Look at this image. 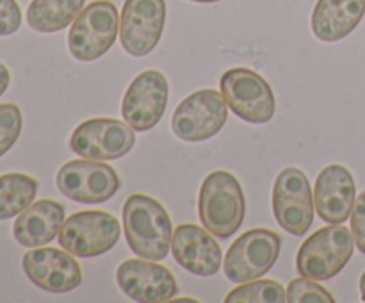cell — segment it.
I'll list each match as a JSON object with an SVG mask.
<instances>
[{"instance_id":"cell-1","label":"cell","mask_w":365,"mask_h":303,"mask_svg":"<svg viewBox=\"0 0 365 303\" xmlns=\"http://www.w3.org/2000/svg\"><path fill=\"white\" fill-rule=\"evenodd\" d=\"M123 228L128 246L146 260H163L170 253L173 227L168 210L155 198L134 192L123 205Z\"/></svg>"},{"instance_id":"cell-2","label":"cell","mask_w":365,"mask_h":303,"mask_svg":"<svg viewBox=\"0 0 365 303\" xmlns=\"http://www.w3.org/2000/svg\"><path fill=\"white\" fill-rule=\"evenodd\" d=\"M245 192L228 171H212L200 188L198 214L203 227L220 239H228L245 221Z\"/></svg>"},{"instance_id":"cell-3","label":"cell","mask_w":365,"mask_h":303,"mask_svg":"<svg viewBox=\"0 0 365 303\" xmlns=\"http://www.w3.org/2000/svg\"><path fill=\"white\" fill-rule=\"evenodd\" d=\"M355 237L344 225L323 227L310 235L296 257V269L310 280H330L351 260Z\"/></svg>"},{"instance_id":"cell-4","label":"cell","mask_w":365,"mask_h":303,"mask_svg":"<svg viewBox=\"0 0 365 303\" xmlns=\"http://www.w3.org/2000/svg\"><path fill=\"white\" fill-rule=\"evenodd\" d=\"M120 32L118 9L109 0H96L82 9L68 34V48L77 61L91 63L113 48Z\"/></svg>"},{"instance_id":"cell-5","label":"cell","mask_w":365,"mask_h":303,"mask_svg":"<svg viewBox=\"0 0 365 303\" xmlns=\"http://www.w3.org/2000/svg\"><path fill=\"white\" fill-rule=\"evenodd\" d=\"M221 95L228 109L241 120L264 125L274 116L277 102L271 86L250 68H232L221 75Z\"/></svg>"},{"instance_id":"cell-6","label":"cell","mask_w":365,"mask_h":303,"mask_svg":"<svg viewBox=\"0 0 365 303\" xmlns=\"http://www.w3.org/2000/svg\"><path fill=\"white\" fill-rule=\"evenodd\" d=\"M120 221L103 210H82L64 220L57 241L61 248L82 259L107 253L120 241Z\"/></svg>"},{"instance_id":"cell-7","label":"cell","mask_w":365,"mask_h":303,"mask_svg":"<svg viewBox=\"0 0 365 303\" xmlns=\"http://www.w3.org/2000/svg\"><path fill=\"white\" fill-rule=\"evenodd\" d=\"M282 250V237L269 228L245 232L228 248L223 271L234 284H246L264 277L277 264Z\"/></svg>"},{"instance_id":"cell-8","label":"cell","mask_w":365,"mask_h":303,"mask_svg":"<svg viewBox=\"0 0 365 303\" xmlns=\"http://www.w3.org/2000/svg\"><path fill=\"white\" fill-rule=\"evenodd\" d=\"M228 106L214 89H200L182 100L171 118V128L182 141L200 143L214 138L225 127Z\"/></svg>"},{"instance_id":"cell-9","label":"cell","mask_w":365,"mask_h":303,"mask_svg":"<svg viewBox=\"0 0 365 303\" xmlns=\"http://www.w3.org/2000/svg\"><path fill=\"white\" fill-rule=\"evenodd\" d=\"M56 182L66 198L88 205L107 202L120 189V177L113 166L84 157L63 164Z\"/></svg>"},{"instance_id":"cell-10","label":"cell","mask_w":365,"mask_h":303,"mask_svg":"<svg viewBox=\"0 0 365 303\" xmlns=\"http://www.w3.org/2000/svg\"><path fill=\"white\" fill-rule=\"evenodd\" d=\"M273 212L278 225L296 237L305 235L312 227V189L302 170L285 168L278 173L273 188Z\"/></svg>"},{"instance_id":"cell-11","label":"cell","mask_w":365,"mask_h":303,"mask_svg":"<svg viewBox=\"0 0 365 303\" xmlns=\"http://www.w3.org/2000/svg\"><path fill=\"white\" fill-rule=\"evenodd\" d=\"M134 128L127 121L95 118L78 125L70 139L77 155L91 160L121 159L134 148Z\"/></svg>"},{"instance_id":"cell-12","label":"cell","mask_w":365,"mask_h":303,"mask_svg":"<svg viewBox=\"0 0 365 303\" xmlns=\"http://www.w3.org/2000/svg\"><path fill=\"white\" fill-rule=\"evenodd\" d=\"M166 24L164 0H125L120 18V41L134 57L148 56L159 45Z\"/></svg>"},{"instance_id":"cell-13","label":"cell","mask_w":365,"mask_h":303,"mask_svg":"<svg viewBox=\"0 0 365 303\" xmlns=\"http://www.w3.org/2000/svg\"><path fill=\"white\" fill-rule=\"evenodd\" d=\"M170 96L166 77L157 70L139 73L127 88L121 102L123 120L134 130L145 132L155 127L163 118Z\"/></svg>"},{"instance_id":"cell-14","label":"cell","mask_w":365,"mask_h":303,"mask_svg":"<svg viewBox=\"0 0 365 303\" xmlns=\"http://www.w3.org/2000/svg\"><path fill=\"white\" fill-rule=\"evenodd\" d=\"M116 282L121 291L141 303H159L173 299L178 285L173 273L157 260L127 259L118 266Z\"/></svg>"},{"instance_id":"cell-15","label":"cell","mask_w":365,"mask_h":303,"mask_svg":"<svg viewBox=\"0 0 365 303\" xmlns=\"http://www.w3.org/2000/svg\"><path fill=\"white\" fill-rule=\"evenodd\" d=\"M21 267L29 280L39 289L63 294L82 284V271L73 255L56 248H32L21 259Z\"/></svg>"},{"instance_id":"cell-16","label":"cell","mask_w":365,"mask_h":303,"mask_svg":"<svg viewBox=\"0 0 365 303\" xmlns=\"http://www.w3.org/2000/svg\"><path fill=\"white\" fill-rule=\"evenodd\" d=\"M171 253L185 271L198 277H212L220 271L221 248L205 227L184 223L177 227L171 239Z\"/></svg>"},{"instance_id":"cell-17","label":"cell","mask_w":365,"mask_h":303,"mask_svg":"<svg viewBox=\"0 0 365 303\" xmlns=\"http://www.w3.org/2000/svg\"><path fill=\"white\" fill-rule=\"evenodd\" d=\"M356 200V185L348 168L330 164L316 178L314 202L323 221L342 225L353 212Z\"/></svg>"},{"instance_id":"cell-18","label":"cell","mask_w":365,"mask_h":303,"mask_svg":"<svg viewBox=\"0 0 365 303\" xmlns=\"http://www.w3.org/2000/svg\"><path fill=\"white\" fill-rule=\"evenodd\" d=\"M64 223V205L56 200H39L18 214L13 235L18 245L38 248L48 245L59 235Z\"/></svg>"},{"instance_id":"cell-19","label":"cell","mask_w":365,"mask_h":303,"mask_svg":"<svg viewBox=\"0 0 365 303\" xmlns=\"http://www.w3.org/2000/svg\"><path fill=\"white\" fill-rule=\"evenodd\" d=\"M365 14V0H317L312 32L319 41L335 43L351 34Z\"/></svg>"},{"instance_id":"cell-20","label":"cell","mask_w":365,"mask_h":303,"mask_svg":"<svg viewBox=\"0 0 365 303\" xmlns=\"http://www.w3.org/2000/svg\"><path fill=\"white\" fill-rule=\"evenodd\" d=\"M86 0H32L27 24L36 32H59L77 20Z\"/></svg>"},{"instance_id":"cell-21","label":"cell","mask_w":365,"mask_h":303,"mask_svg":"<svg viewBox=\"0 0 365 303\" xmlns=\"http://www.w3.org/2000/svg\"><path fill=\"white\" fill-rule=\"evenodd\" d=\"M38 195V180L25 173L0 175V220L24 212Z\"/></svg>"},{"instance_id":"cell-22","label":"cell","mask_w":365,"mask_h":303,"mask_svg":"<svg viewBox=\"0 0 365 303\" xmlns=\"http://www.w3.org/2000/svg\"><path fill=\"white\" fill-rule=\"evenodd\" d=\"M287 291L274 280H252L239 284L225 298V303H284Z\"/></svg>"},{"instance_id":"cell-23","label":"cell","mask_w":365,"mask_h":303,"mask_svg":"<svg viewBox=\"0 0 365 303\" xmlns=\"http://www.w3.org/2000/svg\"><path fill=\"white\" fill-rule=\"evenodd\" d=\"M287 302L291 303H334L335 298L310 278H294L287 285Z\"/></svg>"},{"instance_id":"cell-24","label":"cell","mask_w":365,"mask_h":303,"mask_svg":"<svg viewBox=\"0 0 365 303\" xmlns=\"http://www.w3.org/2000/svg\"><path fill=\"white\" fill-rule=\"evenodd\" d=\"M21 132V111L16 103H0V157L6 155Z\"/></svg>"},{"instance_id":"cell-25","label":"cell","mask_w":365,"mask_h":303,"mask_svg":"<svg viewBox=\"0 0 365 303\" xmlns=\"http://www.w3.org/2000/svg\"><path fill=\"white\" fill-rule=\"evenodd\" d=\"M21 11L16 0H0V36H11L20 29Z\"/></svg>"},{"instance_id":"cell-26","label":"cell","mask_w":365,"mask_h":303,"mask_svg":"<svg viewBox=\"0 0 365 303\" xmlns=\"http://www.w3.org/2000/svg\"><path fill=\"white\" fill-rule=\"evenodd\" d=\"M351 232L355 237V245L365 253V191L360 192L355 200V207L351 212Z\"/></svg>"},{"instance_id":"cell-27","label":"cell","mask_w":365,"mask_h":303,"mask_svg":"<svg viewBox=\"0 0 365 303\" xmlns=\"http://www.w3.org/2000/svg\"><path fill=\"white\" fill-rule=\"evenodd\" d=\"M9 82H11L9 70H7V68L0 63V96L7 91V88H9Z\"/></svg>"},{"instance_id":"cell-28","label":"cell","mask_w":365,"mask_h":303,"mask_svg":"<svg viewBox=\"0 0 365 303\" xmlns=\"http://www.w3.org/2000/svg\"><path fill=\"white\" fill-rule=\"evenodd\" d=\"M360 294H362V299L365 302V271L360 277Z\"/></svg>"},{"instance_id":"cell-29","label":"cell","mask_w":365,"mask_h":303,"mask_svg":"<svg viewBox=\"0 0 365 303\" xmlns=\"http://www.w3.org/2000/svg\"><path fill=\"white\" fill-rule=\"evenodd\" d=\"M192 2H202V4H212V2H220V0H192Z\"/></svg>"}]
</instances>
